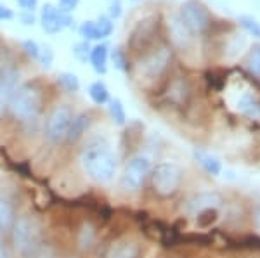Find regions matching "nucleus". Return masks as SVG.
Masks as SVG:
<instances>
[{
	"label": "nucleus",
	"instance_id": "obj_1",
	"mask_svg": "<svg viewBox=\"0 0 260 258\" xmlns=\"http://www.w3.org/2000/svg\"><path fill=\"white\" fill-rule=\"evenodd\" d=\"M80 166L87 177L98 184H108L116 175L118 158L106 139H92L80 151Z\"/></svg>",
	"mask_w": 260,
	"mask_h": 258
},
{
	"label": "nucleus",
	"instance_id": "obj_2",
	"mask_svg": "<svg viewBox=\"0 0 260 258\" xmlns=\"http://www.w3.org/2000/svg\"><path fill=\"white\" fill-rule=\"evenodd\" d=\"M172 61V49L167 45H161L158 49H153L151 52H146L141 57L139 62L134 66V77L137 82L144 83H153L165 75V71L169 69Z\"/></svg>",
	"mask_w": 260,
	"mask_h": 258
},
{
	"label": "nucleus",
	"instance_id": "obj_3",
	"mask_svg": "<svg viewBox=\"0 0 260 258\" xmlns=\"http://www.w3.org/2000/svg\"><path fill=\"white\" fill-rule=\"evenodd\" d=\"M42 227L37 217L33 215H21L12 224V244L16 253L21 256H28L37 249L40 243Z\"/></svg>",
	"mask_w": 260,
	"mask_h": 258
},
{
	"label": "nucleus",
	"instance_id": "obj_4",
	"mask_svg": "<svg viewBox=\"0 0 260 258\" xmlns=\"http://www.w3.org/2000/svg\"><path fill=\"white\" fill-rule=\"evenodd\" d=\"M42 107V92L40 89H37L31 83L18 87L12 97L9 99V109L14 115V118L18 120H31L35 118L37 113Z\"/></svg>",
	"mask_w": 260,
	"mask_h": 258
},
{
	"label": "nucleus",
	"instance_id": "obj_5",
	"mask_svg": "<svg viewBox=\"0 0 260 258\" xmlns=\"http://www.w3.org/2000/svg\"><path fill=\"white\" fill-rule=\"evenodd\" d=\"M151 182L158 196H174L182 182V168L174 161H161L151 170Z\"/></svg>",
	"mask_w": 260,
	"mask_h": 258
},
{
	"label": "nucleus",
	"instance_id": "obj_6",
	"mask_svg": "<svg viewBox=\"0 0 260 258\" xmlns=\"http://www.w3.org/2000/svg\"><path fill=\"white\" fill-rule=\"evenodd\" d=\"M153 166H151V160L144 155L132 156L125 165L123 175H121V187L128 193H137L142 186H144L146 178L151 173Z\"/></svg>",
	"mask_w": 260,
	"mask_h": 258
},
{
	"label": "nucleus",
	"instance_id": "obj_7",
	"mask_svg": "<svg viewBox=\"0 0 260 258\" xmlns=\"http://www.w3.org/2000/svg\"><path fill=\"white\" fill-rule=\"evenodd\" d=\"M179 19L191 33H205L212 26V16L200 0H186L180 6Z\"/></svg>",
	"mask_w": 260,
	"mask_h": 258
},
{
	"label": "nucleus",
	"instance_id": "obj_8",
	"mask_svg": "<svg viewBox=\"0 0 260 258\" xmlns=\"http://www.w3.org/2000/svg\"><path fill=\"white\" fill-rule=\"evenodd\" d=\"M73 111L68 104H57L50 111L47 123H45V135L52 144H59L61 140L66 139L70 130L71 120H73Z\"/></svg>",
	"mask_w": 260,
	"mask_h": 258
},
{
	"label": "nucleus",
	"instance_id": "obj_9",
	"mask_svg": "<svg viewBox=\"0 0 260 258\" xmlns=\"http://www.w3.org/2000/svg\"><path fill=\"white\" fill-rule=\"evenodd\" d=\"M39 23L45 33L56 35V33L70 28L71 23H73V18H71V14L61 12L56 6H52V4H44L40 9Z\"/></svg>",
	"mask_w": 260,
	"mask_h": 258
},
{
	"label": "nucleus",
	"instance_id": "obj_10",
	"mask_svg": "<svg viewBox=\"0 0 260 258\" xmlns=\"http://www.w3.org/2000/svg\"><path fill=\"white\" fill-rule=\"evenodd\" d=\"M156 33H158V19L154 16L139 21V24L130 33L128 47L132 51H146L154 42V39H156Z\"/></svg>",
	"mask_w": 260,
	"mask_h": 258
},
{
	"label": "nucleus",
	"instance_id": "obj_11",
	"mask_svg": "<svg viewBox=\"0 0 260 258\" xmlns=\"http://www.w3.org/2000/svg\"><path fill=\"white\" fill-rule=\"evenodd\" d=\"M222 203H224V199H222L219 193H212V191H208V193H200V194H194V196L186 203V211L187 213L196 215L203 210H208V208H219Z\"/></svg>",
	"mask_w": 260,
	"mask_h": 258
},
{
	"label": "nucleus",
	"instance_id": "obj_12",
	"mask_svg": "<svg viewBox=\"0 0 260 258\" xmlns=\"http://www.w3.org/2000/svg\"><path fill=\"white\" fill-rule=\"evenodd\" d=\"M108 59H110V47L108 44H95L90 49L89 62L98 75H106L108 71Z\"/></svg>",
	"mask_w": 260,
	"mask_h": 258
},
{
	"label": "nucleus",
	"instance_id": "obj_13",
	"mask_svg": "<svg viewBox=\"0 0 260 258\" xmlns=\"http://www.w3.org/2000/svg\"><path fill=\"white\" fill-rule=\"evenodd\" d=\"M90 125H92L90 113H80V115L73 116L68 135H66V140H68V142H77V140H80L82 137L87 134Z\"/></svg>",
	"mask_w": 260,
	"mask_h": 258
},
{
	"label": "nucleus",
	"instance_id": "obj_14",
	"mask_svg": "<svg viewBox=\"0 0 260 258\" xmlns=\"http://www.w3.org/2000/svg\"><path fill=\"white\" fill-rule=\"evenodd\" d=\"M18 73L11 68H6L0 71V97L4 101H9L12 97V94L18 90Z\"/></svg>",
	"mask_w": 260,
	"mask_h": 258
},
{
	"label": "nucleus",
	"instance_id": "obj_15",
	"mask_svg": "<svg viewBox=\"0 0 260 258\" xmlns=\"http://www.w3.org/2000/svg\"><path fill=\"white\" fill-rule=\"evenodd\" d=\"M192 156H194V160L198 161L201 165V168H203L207 173H210L213 177H217L222 173V163L217 156H213L207 151H201V149H194V151H192Z\"/></svg>",
	"mask_w": 260,
	"mask_h": 258
},
{
	"label": "nucleus",
	"instance_id": "obj_16",
	"mask_svg": "<svg viewBox=\"0 0 260 258\" xmlns=\"http://www.w3.org/2000/svg\"><path fill=\"white\" fill-rule=\"evenodd\" d=\"M108 258H142V249L134 241H120L111 248Z\"/></svg>",
	"mask_w": 260,
	"mask_h": 258
},
{
	"label": "nucleus",
	"instance_id": "obj_17",
	"mask_svg": "<svg viewBox=\"0 0 260 258\" xmlns=\"http://www.w3.org/2000/svg\"><path fill=\"white\" fill-rule=\"evenodd\" d=\"M189 94H191V87L187 83L186 78L179 77L177 80L172 82L170 89H169V97L172 102L175 104H186L187 99H189Z\"/></svg>",
	"mask_w": 260,
	"mask_h": 258
},
{
	"label": "nucleus",
	"instance_id": "obj_18",
	"mask_svg": "<svg viewBox=\"0 0 260 258\" xmlns=\"http://www.w3.org/2000/svg\"><path fill=\"white\" fill-rule=\"evenodd\" d=\"M238 109H240L246 118L260 120V102L253 95H250V94L241 95V99L238 101Z\"/></svg>",
	"mask_w": 260,
	"mask_h": 258
},
{
	"label": "nucleus",
	"instance_id": "obj_19",
	"mask_svg": "<svg viewBox=\"0 0 260 258\" xmlns=\"http://www.w3.org/2000/svg\"><path fill=\"white\" fill-rule=\"evenodd\" d=\"M89 97L92 99V102L98 104V106H104V104L110 102V89L106 87V83L95 80L89 85Z\"/></svg>",
	"mask_w": 260,
	"mask_h": 258
},
{
	"label": "nucleus",
	"instance_id": "obj_20",
	"mask_svg": "<svg viewBox=\"0 0 260 258\" xmlns=\"http://www.w3.org/2000/svg\"><path fill=\"white\" fill-rule=\"evenodd\" d=\"M191 35L192 33L184 26V23L179 18L172 21V39L179 47H187L191 42Z\"/></svg>",
	"mask_w": 260,
	"mask_h": 258
},
{
	"label": "nucleus",
	"instance_id": "obj_21",
	"mask_svg": "<svg viewBox=\"0 0 260 258\" xmlns=\"http://www.w3.org/2000/svg\"><path fill=\"white\" fill-rule=\"evenodd\" d=\"M16 220L14 206L6 198H0V229H12V224Z\"/></svg>",
	"mask_w": 260,
	"mask_h": 258
},
{
	"label": "nucleus",
	"instance_id": "obj_22",
	"mask_svg": "<svg viewBox=\"0 0 260 258\" xmlns=\"http://www.w3.org/2000/svg\"><path fill=\"white\" fill-rule=\"evenodd\" d=\"M110 57L113 61V66H115L118 71H123V73L130 71V62H128V56H127V51H125V49L115 47L110 52Z\"/></svg>",
	"mask_w": 260,
	"mask_h": 258
},
{
	"label": "nucleus",
	"instance_id": "obj_23",
	"mask_svg": "<svg viewBox=\"0 0 260 258\" xmlns=\"http://www.w3.org/2000/svg\"><path fill=\"white\" fill-rule=\"evenodd\" d=\"M108 109H110L113 122H115L116 125L123 127V125L127 123V113H125V107H123V104H121L120 99H110V102H108Z\"/></svg>",
	"mask_w": 260,
	"mask_h": 258
},
{
	"label": "nucleus",
	"instance_id": "obj_24",
	"mask_svg": "<svg viewBox=\"0 0 260 258\" xmlns=\"http://www.w3.org/2000/svg\"><path fill=\"white\" fill-rule=\"evenodd\" d=\"M94 24H95L98 40H104V39H108V36H111L113 30H115V23H113L108 16H99V18L94 21Z\"/></svg>",
	"mask_w": 260,
	"mask_h": 258
},
{
	"label": "nucleus",
	"instance_id": "obj_25",
	"mask_svg": "<svg viewBox=\"0 0 260 258\" xmlns=\"http://www.w3.org/2000/svg\"><path fill=\"white\" fill-rule=\"evenodd\" d=\"M59 85L66 92L70 94H77L80 90V80L75 73H70V71H64L59 75Z\"/></svg>",
	"mask_w": 260,
	"mask_h": 258
},
{
	"label": "nucleus",
	"instance_id": "obj_26",
	"mask_svg": "<svg viewBox=\"0 0 260 258\" xmlns=\"http://www.w3.org/2000/svg\"><path fill=\"white\" fill-rule=\"evenodd\" d=\"M245 64L250 73L260 75V45H255V47L251 49L248 57H246V61H245Z\"/></svg>",
	"mask_w": 260,
	"mask_h": 258
},
{
	"label": "nucleus",
	"instance_id": "obj_27",
	"mask_svg": "<svg viewBox=\"0 0 260 258\" xmlns=\"http://www.w3.org/2000/svg\"><path fill=\"white\" fill-rule=\"evenodd\" d=\"M94 241H95V231L89 226V224H85L80 231V238H78L80 248L82 249H90L92 244H94Z\"/></svg>",
	"mask_w": 260,
	"mask_h": 258
},
{
	"label": "nucleus",
	"instance_id": "obj_28",
	"mask_svg": "<svg viewBox=\"0 0 260 258\" xmlns=\"http://www.w3.org/2000/svg\"><path fill=\"white\" fill-rule=\"evenodd\" d=\"M198 215V220L196 222L200 224V227H208L212 226L213 222H217V218H219V213H217V208H208V210H203L200 211Z\"/></svg>",
	"mask_w": 260,
	"mask_h": 258
},
{
	"label": "nucleus",
	"instance_id": "obj_29",
	"mask_svg": "<svg viewBox=\"0 0 260 258\" xmlns=\"http://www.w3.org/2000/svg\"><path fill=\"white\" fill-rule=\"evenodd\" d=\"M78 35H80V36H82V40H85V42L98 40V35H95V24H94V21H83L80 26H78Z\"/></svg>",
	"mask_w": 260,
	"mask_h": 258
},
{
	"label": "nucleus",
	"instance_id": "obj_30",
	"mask_svg": "<svg viewBox=\"0 0 260 258\" xmlns=\"http://www.w3.org/2000/svg\"><path fill=\"white\" fill-rule=\"evenodd\" d=\"M90 49H92V47H90V42H85V40L78 42V44L73 47V56H75V59L80 61V62H87V61H89Z\"/></svg>",
	"mask_w": 260,
	"mask_h": 258
},
{
	"label": "nucleus",
	"instance_id": "obj_31",
	"mask_svg": "<svg viewBox=\"0 0 260 258\" xmlns=\"http://www.w3.org/2000/svg\"><path fill=\"white\" fill-rule=\"evenodd\" d=\"M240 23H241V26L250 33V35H253V36H257V39H260V23H258L257 19H253L251 16H241Z\"/></svg>",
	"mask_w": 260,
	"mask_h": 258
},
{
	"label": "nucleus",
	"instance_id": "obj_32",
	"mask_svg": "<svg viewBox=\"0 0 260 258\" xmlns=\"http://www.w3.org/2000/svg\"><path fill=\"white\" fill-rule=\"evenodd\" d=\"M21 51L26 54L30 59L33 61H39V56H40V45L37 44L35 40H24L21 44Z\"/></svg>",
	"mask_w": 260,
	"mask_h": 258
},
{
	"label": "nucleus",
	"instance_id": "obj_33",
	"mask_svg": "<svg viewBox=\"0 0 260 258\" xmlns=\"http://www.w3.org/2000/svg\"><path fill=\"white\" fill-rule=\"evenodd\" d=\"M39 62L42 64V68L49 69L50 66H52L54 62V51L50 45H44V47H40V56H39Z\"/></svg>",
	"mask_w": 260,
	"mask_h": 258
},
{
	"label": "nucleus",
	"instance_id": "obj_34",
	"mask_svg": "<svg viewBox=\"0 0 260 258\" xmlns=\"http://www.w3.org/2000/svg\"><path fill=\"white\" fill-rule=\"evenodd\" d=\"M123 12V6H121V0H111L110 6H108V18L111 21L118 19Z\"/></svg>",
	"mask_w": 260,
	"mask_h": 258
},
{
	"label": "nucleus",
	"instance_id": "obj_35",
	"mask_svg": "<svg viewBox=\"0 0 260 258\" xmlns=\"http://www.w3.org/2000/svg\"><path fill=\"white\" fill-rule=\"evenodd\" d=\"M78 4H80V0H59L57 9L61 12H64V14H71V12L78 7Z\"/></svg>",
	"mask_w": 260,
	"mask_h": 258
},
{
	"label": "nucleus",
	"instance_id": "obj_36",
	"mask_svg": "<svg viewBox=\"0 0 260 258\" xmlns=\"http://www.w3.org/2000/svg\"><path fill=\"white\" fill-rule=\"evenodd\" d=\"M19 21L24 24V26H33V24L37 23V16H35V12H26V11H23L19 14Z\"/></svg>",
	"mask_w": 260,
	"mask_h": 258
},
{
	"label": "nucleus",
	"instance_id": "obj_37",
	"mask_svg": "<svg viewBox=\"0 0 260 258\" xmlns=\"http://www.w3.org/2000/svg\"><path fill=\"white\" fill-rule=\"evenodd\" d=\"M18 6L26 12H35V9L39 7V0H16Z\"/></svg>",
	"mask_w": 260,
	"mask_h": 258
},
{
	"label": "nucleus",
	"instance_id": "obj_38",
	"mask_svg": "<svg viewBox=\"0 0 260 258\" xmlns=\"http://www.w3.org/2000/svg\"><path fill=\"white\" fill-rule=\"evenodd\" d=\"M11 19H14V11L9 6L0 4V21H11Z\"/></svg>",
	"mask_w": 260,
	"mask_h": 258
},
{
	"label": "nucleus",
	"instance_id": "obj_39",
	"mask_svg": "<svg viewBox=\"0 0 260 258\" xmlns=\"http://www.w3.org/2000/svg\"><path fill=\"white\" fill-rule=\"evenodd\" d=\"M255 226H257V229L260 231V208L257 210V213H255Z\"/></svg>",
	"mask_w": 260,
	"mask_h": 258
},
{
	"label": "nucleus",
	"instance_id": "obj_40",
	"mask_svg": "<svg viewBox=\"0 0 260 258\" xmlns=\"http://www.w3.org/2000/svg\"><path fill=\"white\" fill-rule=\"evenodd\" d=\"M6 102H7V101H4V99L0 97V113H2V111H4V107H6Z\"/></svg>",
	"mask_w": 260,
	"mask_h": 258
},
{
	"label": "nucleus",
	"instance_id": "obj_41",
	"mask_svg": "<svg viewBox=\"0 0 260 258\" xmlns=\"http://www.w3.org/2000/svg\"><path fill=\"white\" fill-rule=\"evenodd\" d=\"M0 258H4V251H2V248H0Z\"/></svg>",
	"mask_w": 260,
	"mask_h": 258
},
{
	"label": "nucleus",
	"instance_id": "obj_42",
	"mask_svg": "<svg viewBox=\"0 0 260 258\" xmlns=\"http://www.w3.org/2000/svg\"><path fill=\"white\" fill-rule=\"evenodd\" d=\"M132 2H141V0H132Z\"/></svg>",
	"mask_w": 260,
	"mask_h": 258
}]
</instances>
